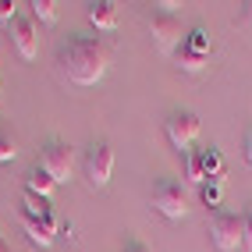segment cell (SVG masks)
<instances>
[{
    "mask_svg": "<svg viewBox=\"0 0 252 252\" xmlns=\"http://www.w3.org/2000/svg\"><path fill=\"white\" fill-rule=\"evenodd\" d=\"M32 22H43V25H54L57 22V0H32Z\"/></svg>",
    "mask_w": 252,
    "mask_h": 252,
    "instance_id": "obj_16",
    "label": "cell"
},
{
    "mask_svg": "<svg viewBox=\"0 0 252 252\" xmlns=\"http://www.w3.org/2000/svg\"><path fill=\"white\" fill-rule=\"evenodd\" d=\"M57 64H61V71L68 75L75 86H96V82L107 75L110 50H107V43L82 36V39H71L68 46L61 50Z\"/></svg>",
    "mask_w": 252,
    "mask_h": 252,
    "instance_id": "obj_1",
    "label": "cell"
},
{
    "mask_svg": "<svg viewBox=\"0 0 252 252\" xmlns=\"http://www.w3.org/2000/svg\"><path fill=\"white\" fill-rule=\"evenodd\" d=\"M185 46H189L192 54H199V57H206L210 50H213V43H210V32H206L203 25H195V29L189 32V39H185Z\"/></svg>",
    "mask_w": 252,
    "mask_h": 252,
    "instance_id": "obj_15",
    "label": "cell"
},
{
    "mask_svg": "<svg viewBox=\"0 0 252 252\" xmlns=\"http://www.w3.org/2000/svg\"><path fill=\"white\" fill-rule=\"evenodd\" d=\"M167 139H171L174 149H181V153H192V146L199 139V131H203V125H199V117L192 110H174L171 117H167Z\"/></svg>",
    "mask_w": 252,
    "mask_h": 252,
    "instance_id": "obj_4",
    "label": "cell"
},
{
    "mask_svg": "<svg viewBox=\"0 0 252 252\" xmlns=\"http://www.w3.org/2000/svg\"><path fill=\"white\" fill-rule=\"evenodd\" d=\"M114 174V149L107 142H93L86 153V181L89 189H107Z\"/></svg>",
    "mask_w": 252,
    "mask_h": 252,
    "instance_id": "obj_6",
    "label": "cell"
},
{
    "mask_svg": "<svg viewBox=\"0 0 252 252\" xmlns=\"http://www.w3.org/2000/svg\"><path fill=\"white\" fill-rule=\"evenodd\" d=\"M185 178H189V185H203V181H206L203 149H192V153H185Z\"/></svg>",
    "mask_w": 252,
    "mask_h": 252,
    "instance_id": "obj_12",
    "label": "cell"
},
{
    "mask_svg": "<svg viewBox=\"0 0 252 252\" xmlns=\"http://www.w3.org/2000/svg\"><path fill=\"white\" fill-rule=\"evenodd\" d=\"M149 39H153V46L160 50V54H174V46L181 39V25L174 14H153L149 18Z\"/></svg>",
    "mask_w": 252,
    "mask_h": 252,
    "instance_id": "obj_7",
    "label": "cell"
},
{
    "mask_svg": "<svg viewBox=\"0 0 252 252\" xmlns=\"http://www.w3.org/2000/svg\"><path fill=\"white\" fill-rule=\"evenodd\" d=\"M199 195H203L206 206H220V199H224V181H203V185H199Z\"/></svg>",
    "mask_w": 252,
    "mask_h": 252,
    "instance_id": "obj_17",
    "label": "cell"
},
{
    "mask_svg": "<svg viewBox=\"0 0 252 252\" xmlns=\"http://www.w3.org/2000/svg\"><path fill=\"white\" fill-rule=\"evenodd\" d=\"M242 18H245V22L252 25V0H249V4H245V11H242Z\"/></svg>",
    "mask_w": 252,
    "mask_h": 252,
    "instance_id": "obj_22",
    "label": "cell"
},
{
    "mask_svg": "<svg viewBox=\"0 0 252 252\" xmlns=\"http://www.w3.org/2000/svg\"><path fill=\"white\" fill-rule=\"evenodd\" d=\"M18 224H22V231H25V238L32 242V245H39V249H50L54 245V231H50L43 220L32 210H25L22 206V213H18Z\"/></svg>",
    "mask_w": 252,
    "mask_h": 252,
    "instance_id": "obj_9",
    "label": "cell"
},
{
    "mask_svg": "<svg viewBox=\"0 0 252 252\" xmlns=\"http://www.w3.org/2000/svg\"><path fill=\"white\" fill-rule=\"evenodd\" d=\"M36 167L54 178V185H68L71 174H75V149H71L68 142L54 139V142H46V146L39 149V163H36Z\"/></svg>",
    "mask_w": 252,
    "mask_h": 252,
    "instance_id": "obj_2",
    "label": "cell"
},
{
    "mask_svg": "<svg viewBox=\"0 0 252 252\" xmlns=\"http://www.w3.org/2000/svg\"><path fill=\"white\" fill-rule=\"evenodd\" d=\"M14 157H18V142H14V135L0 131V163H11Z\"/></svg>",
    "mask_w": 252,
    "mask_h": 252,
    "instance_id": "obj_18",
    "label": "cell"
},
{
    "mask_svg": "<svg viewBox=\"0 0 252 252\" xmlns=\"http://www.w3.org/2000/svg\"><path fill=\"white\" fill-rule=\"evenodd\" d=\"M203 167H206V181H224L227 171H224V157H220V149H203Z\"/></svg>",
    "mask_w": 252,
    "mask_h": 252,
    "instance_id": "obj_13",
    "label": "cell"
},
{
    "mask_svg": "<svg viewBox=\"0 0 252 252\" xmlns=\"http://www.w3.org/2000/svg\"><path fill=\"white\" fill-rule=\"evenodd\" d=\"M0 252H11V245H7L4 238H0Z\"/></svg>",
    "mask_w": 252,
    "mask_h": 252,
    "instance_id": "obj_24",
    "label": "cell"
},
{
    "mask_svg": "<svg viewBox=\"0 0 252 252\" xmlns=\"http://www.w3.org/2000/svg\"><path fill=\"white\" fill-rule=\"evenodd\" d=\"M149 206L167 220H185V213H189V203H185V192L178 181H160L149 195Z\"/></svg>",
    "mask_w": 252,
    "mask_h": 252,
    "instance_id": "obj_5",
    "label": "cell"
},
{
    "mask_svg": "<svg viewBox=\"0 0 252 252\" xmlns=\"http://www.w3.org/2000/svg\"><path fill=\"white\" fill-rule=\"evenodd\" d=\"M57 234H68V238L75 242V224H71V220H61V231H57Z\"/></svg>",
    "mask_w": 252,
    "mask_h": 252,
    "instance_id": "obj_20",
    "label": "cell"
},
{
    "mask_svg": "<svg viewBox=\"0 0 252 252\" xmlns=\"http://www.w3.org/2000/svg\"><path fill=\"white\" fill-rule=\"evenodd\" d=\"M242 231H245V217H238V213L217 210L210 217V242H213V249H220V252L242 249Z\"/></svg>",
    "mask_w": 252,
    "mask_h": 252,
    "instance_id": "obj_3",
    "label": "cell"
},
{
    "mask_svg": "<svg viewBox=\"0 0 252 252\" xmlns=\"http://www.w3.org/2000/svg\"><path fill=\"white\" fill-rule=\"evenodd\" d=\"M174 61H178V68H181L185 75H199V71H203V68H206V57H199V54H192V50H189V46H181Z\"/></svg>",
    "mask_w": 252,
    "mask_h": 252,
    "instance_id": "obj_14",
    "label": "cell"
},
{
    "mask_svg": "<svg viewBox=\"0 0 252 252\" xmlns=\"http://www.w3.org/2000/svg\"><path fill=\"white\" fill-rule=\"evenodd\" d=\"M54 178H50L46 171H39V167H32V171L25 174V192H32V195H39V199H50L54 195Z\"/></svg>",
    "mask_w": 252,
    "mask_h": 252,
    "instance_id": "obj_11",
    "label": "cell"
},
{
    "mask_svg": "<svg viewBox=\"0 0 252 252\" xmlns=\"http://www.w3.org/2000/svg\"><path fill=\"white\" fill-rule=\"evenodd\" d=\"M11 43H14V50H18V57L22 61H36V54H39V32H36V22L32 18H14L11 22Z\"/></svg>",
    "mask_w": 252,
    "mask_h": 252,
    "instance_id": "obj_8",
    "label": "cell"
},
{
    "mask_svg": "<svg viewBox=\"0 0 252 252\" xmlns=\"http://www.w3.org/2000/svg\"><path fill=\"white\" fill-rule=\"evenodd\" d=\"M18 18V4H11V0H0V22L11 29V22Z\"/></svg>",
    "mask_w": 252,
    "mask_h": 252,
    "instance_id": "obj_19",
    "label": "cell"
},
{
    "mask_svg": "<svg viewBox=\"0 0 252 252\" xmlns=\"http://www.w3.org/2000/svg\"><path fill=\"white\" fill-rule=\"evenodd\" d=\"M245 220H249V224H252V206H249V213H245Z\"/></svg>",
    "mask_w": 252,
    "mask_h": 252,
    "instance_id": "obj_25",
    "label": "cell"
},
{
    "mask_svg": "<svg viewBox=\"0 0 252 252\" xmlns=\"http://www.w3.org/2000/svg\"><path fill=\"white\" fill-rule=\"evenodd\" d=\"M245 160L252 163V135H249V146H245Z\"/></svg>",
    "mask_w": 252,
    "mask_h": 252,
    "instance_id": "obj_23",
    "label": "cell"
},
{
    "mask_svg": "<svg viewBox=\"0 0 252 252\" xmlns=\"http://www.w3.org/2000/svg\"><path fill=\"white\" fill-rule=\"evenodd\" d=\"M89 25L99 29V32L117 29V4L114 0H96V4H89Z\"/></svg>",
    "mask_w": 252,
    "mask_h": 252,
    "instance_id": "obj_10",
    "label": "cell"
},
{
    "mask_svg": "<svg viewBox=\"0 0 252 252\" xmlns=\"http://www.w3.org/2000/svg\"><path fill=\"white\" fill-rule=\"evenodd\" d=\"M125 252H153V249H149V245H142V242H131Z\"/></svg>",
    "mask_w": 252,
    "mask_h": 252,
    "instance_id": "obj_21",
    "label": "cell"
}]
</instances>
